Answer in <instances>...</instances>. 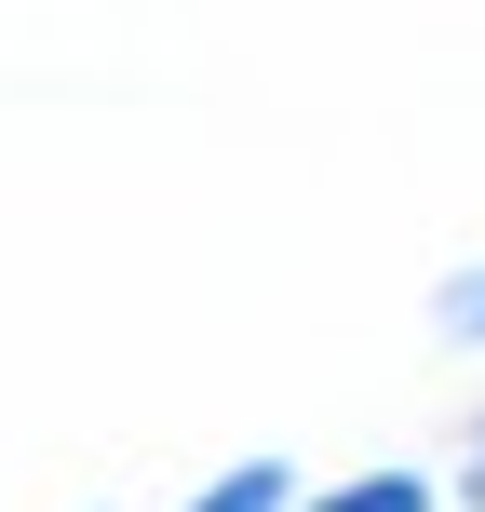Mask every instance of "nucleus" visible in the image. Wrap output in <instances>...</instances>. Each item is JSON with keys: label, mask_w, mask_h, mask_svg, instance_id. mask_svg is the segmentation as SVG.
Masks as SVG:
<instances>
[{"label": "nucleus", "mask_w": 485, "mask_h": 512, "mask_svg": "<svg viewBox=\"0 0 485 512\" xmlns=\"http://www.w3.org/2000/svg\"><path fill=\"white\" fill-rule=\"evenodd\" d=\"M297 512H445V472L364 459V472H337V486H297Z\"/></svg>", "instance_id": "1"}, {"label": "nucleus", "mask_w": 485, "mask_h": 512, "mask_svg": "<svg viewBox=\"0 0 485 512\" xmlns=\"http://www.w3.org/2000/svg\"><path fill=\"white\" fill-rule=\"evenodd\" d=\"M297 486H310V472L256 445V459H230V472H203V486H189L176 512H297Z\"/></svg>", "instance_id": "2"}, {"label": "nucleus", "mask_w": 485, "mask_h": 512, "mask_svg": "<svg viewBox=\"0 0 485 512\" xmlns=\"http://www.w3.org/2000/svg\"><path fill=\"white\" fill-rule=\"evenodd\" d=\"M432 351H472L485 364V256H459V270L432 283Z\"/></svg>", "instance_id": "3"}, {"label": "nucleus", "mask_w": 485, "mask_h": 512, "mask_svg": "<svg viewBox=\"0 0 485 512\" xmlns=\"http://www.w3.org/2000/svg\"><path fill=\"white\" fill-rule=\"evenodd\" d=\"M445 512H485V405L459 418V459H445Z\"/></svg>", "instance_id": "4"}]
</instances>
